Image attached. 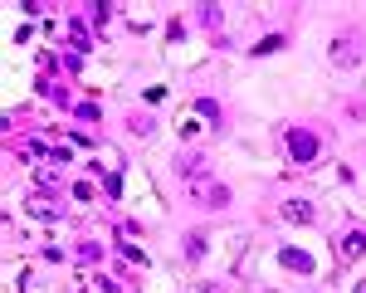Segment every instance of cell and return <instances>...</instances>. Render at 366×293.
Instances as JSON below:
<instances>
[{"mask_svg":"<svg viewBox=\"0 0 366 293\" xmlns=\"http://www.w3.org/2000/svg\"><path fill=\"white\" fill-rule=\"evenodd\" d=\"M279 264H284V269H298V274H313V259L303 250H279Z\"/></svg>","mask_w":366,"mask_h":293,"instance_id":"cell-5","label":"cell"},{"mask_svg":"<svg viewBox=\"0 0 366 293\" xmlns=\"http://www.w3.org/2000/svg\"><path fill=\"white\" fill-rule=\"evenodd\" d=\"M186 254H191V259H201V254H205V240H201V235H191V240H186Z\"/></svg>","mask_w":366,"mask_h":293,"instance_id":"cell-8","label":"cell"},{"mask_svg":"<svg viewBox=\"0 0 366 293\" xmlns=\"http://www.w3.org/2000/svg\"><path fill=\"white\" fill-rule=\"evenodd\" d=\"M352 293H366V279H362V284H357V289H352Z\"/></svg>","mask_w":366,"mask_h":293,"instance_id":"cell-11","label":"cell"},{"mask_svg":"<svg viewBox=\"0 0 366 293\" xmlns=\"http://www.w3.org/2000/svg\"><path fill=\"white\" fill-rule=\"evenodd\" d=\"M366 254V235H347V240H337V259H362Z\"/></svg>","mask_w":366,"mask_h":293,"instance_id":"cell-6","label":"cell"},{"mask_svg":"<svg viewBox=\"0 0 366 293\" xmlns=\"http://www.w3.org/2000/svg\"><path fill=\"white\" fill-rule=\"evenodd\" d=\"M362 54H366V40L357 35V30L337 35V40H332V49H327V59H332L337 69H357V64H362Z\"/></svg>","mask_w":366,"mask_h":293,"instance_id":"cell-1","label":"cell"},{"mask_svg":"<svg viewBox=\"0 0 366 293\" xmlns=\"http://www.w3.org/2000/svg\"><path fill=\"white\" fill-rule=\"evenodd\" d=\"M201 293H230V289H220V284H201Z\"/></svg>","mask_w":366,"mask_h":293,"instance_id":"cell-10","label":"cell"},{"mask_svg":"<svg viewBox=\"0 0 366 293\" xmlns=\"http://www.w3.org/2000/svg\"><path fill=\"white\" fill-rule=\"evenodd\" d=\"M274 49H284V40H279V35H269V40H259V54H274Z\"/></svg>","mask_w":366,"mask_h":293,"instance_id":"cell-9","label":"cell"},{"mask_svg":"<svg viewBox=\"0 0 366 293\" xmlns=\"http://www.w3.org/2000/svg\"><path fill=\"white\" fill-rule=\"evenodd\" d=\"M284 220H293V225H313L318 210L308 206V201H284Z\"/></svg>","mask_w":366,"mask_h":293,"instance_id":"cell-4","label":"cell"},{"mask_svg":"<svg viewBox=\"0 0 366 293\" xmlns=\"http://www.w3.org/2000/svg\"><path fill=\"white\" fill-rule=\"evenodd\" d=\"M201 201L205 206H230V191L225 186H210V191H201Z\"/></svg>","mask_w":366,"mask_h":293,"instance_id":"cell-7","label":"cell"},{"mask_svg":"<svg viewBox=\"0 0 366 293\" xmlns=\"http://www.w3.org/2000/svg\"><path fill=\"white\" fill-rule=\"evenodd\" d=\"M288 157H293L298 167H308V162L318 157V137H313L308 127H288Z\"/></svg>","mask_w":366,"mask_h":293,"instance_id":"cell-2","label":"cell"},{"mask_svg":"<svg viewBox=\"0 0 366 293\" xmlns=\"http://www.w3.org/2000/svg\"><path fill=\"white\" fill-rule=\"evenodd\" d=\"M205 176H210V162H205V157H181V181L201 186Z\"/></svg>","mask_w":366,"mask_h":293,"instance_id":"cell-3","label":"cell"}]
</instances>
